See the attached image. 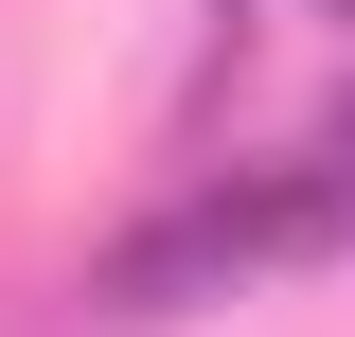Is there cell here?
<instances>
[{
	"mask_svg": "<svg viewBox=\"0 0 355 337\" xmlns=\"http://www.w3.org/2000/svg\"><path fill=\"white\" fill-rule=\"evenodd\" d=\"M355 249V160L302 142V160H231V178H178L160 213H125L89 249V320H196V302H249L284 266H338Z\"/></svg>",
	"mask_w": 355,
	"mask_h": 337,
	"instance_id": "obj_1",
	"label": "cell"
},
{
	"mask_svg": "<svg viewBox=\"0 0 355 337\" xmlns=\"http://www.w3.org/2000/svg\"><path fill=\"white\" fill-rule=\"evenodd\" d=\"M320 142H338V160H355V89H338V107H320Z\"/></svg>",
	"mask_w": 355,
	"mask_h": 337,
	"instance_id": "obj_2",
	"label": "cell"
},
{
	"mask_svg": "<svg viewBox=\"0 0 355 337\" xmlns=\"http://www.w3.org/2000/svg\"><path fill=\"white\" fill-rule=\"evenodd\" d=\"M320 18H338V36H355V0H320Z\"/></svg>",
	"mask_w": 355,
	"mask_h": 337,
	"instance_id": "obj_3",
	"label": "cell"
}]
</instances>
